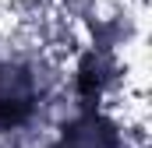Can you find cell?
Wrapping results in <instances>:
<instances>
[{"label":"cell","mask_w":152,"mask_h":148,"mask_svg":"<svg viewBox=\"0 0 152 148\" xmlns=\"http://www.w3.org/2000/svg\"><path fill=\"white\" fill-rule=\"evenodd\" d=\"M39 74L21 60H0V131L25 127L39 110Z\"/></svg>","instance_id":"obj_1"},{"label":"cell","mask_w":152,"mask_h":148,"mask_svg":"<svg viewBox=\"0 0 152 148\" xmlns=\"http://www.w3.org/2000/svg\"><path fill=\"white\" fill-rule=\"evenodd\" d=\"M60 148H117V131L96 110H85L71 127H64Z\"/></svg>","instance_id":"obj_2"}]
</instances>
